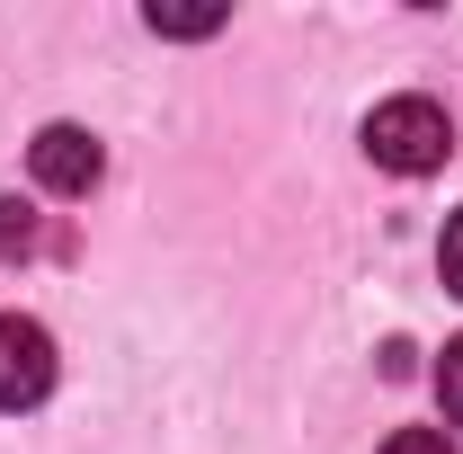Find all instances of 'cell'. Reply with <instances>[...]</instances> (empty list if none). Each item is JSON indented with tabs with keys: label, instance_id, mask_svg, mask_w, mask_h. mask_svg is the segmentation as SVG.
<instances>
[{
	"label": "cell",
	"instance_id": "cell-8",
	"mask_svg": "<svg viewBox=\"0 0 463 454\" xmlns=\"http://www.w3.org/2000/svg\"><path fill=\"white\" fill-rule=\"evenodd\" d=\"M0 250L18 259V250H36V223H27V205H0Z\"/></svg>",
	"mask_w": 463,
	"mask_h": 454
},
{
	"label": "cell",
	"instance_id": "cell-3",
	"mask_svg": "<svg viewBox=\"0 0 463 454\" xmlns=\"http://www.w3.org/2000/svg\"><path fill=\"white\" fill-rule=\"evenodd\" d=\"M27 170H36L45 196H90L99 170H108V152H99V134H90V125H45V134L27 143Z\"/></svg>",
	"mask_w": 463,
	"mask_h": 454
},
{
	"label": "cell",
	"instance_id": "cell-5",
	"mask_svg": "<svg viewBox=\"0 0 463 454\" xmlns=\"http://www.w3.org/2000/svg\"><path fill=\"white\" fill-rule=\"evenodd\" d=\"M437 401H446V419L463 428V339L446 347V356H437Z\"/></svg>",
	"mask_w": 463,
	"mask_h": 454
},
{
	"label": "cell",
	"instance_id": "cell-6",
	"mask_svg": "<svg viewBox=\"0 0 463 454\" xmlns=\"http://www.w3.org/2000/svg\"><path fill=\"white\" fill-rule=\"evenodd\" d=\"M383 454H455V437H446V428H392Z\"/></svg>",
	"mask_w": 463,
	"mask_h": 454
},
{
	"label": "cell",
	"instance_id": "cell-1",
	"mask_svg": "<svg viewBox=\"0 0 463 454\" xmlns=\"http://www.w3.org/2000/svg\"><path fill=\"white\" fill-rule=\"evenodd\" d=\"M446 152H455V125L437 99H383V108L365 116V161L392 178H428L446 170Z\"/></svg>",
	"mask_w": 463,
	"mask_h": 454
},
{
	"label": "cell",
	"instance_id": "cell-7",
	"mask_svg": "<svg viewBox=\"0 0 463 454\" xmlns=\"http://www.w3.org/2000/svg\"><path fill=\"white\" fill-rule=\"evenodd\" d=\"M437 277L463 294V214H446V241H437Z\"/></svg>",
	"mask_w": 463,
	"mask_h": 454
},
{
	"label": "cell",
	"instance_id": "cell-2",
	"mask_svg": "<svg viewBox=\"0 0 463 454\" xmlns=\"http://www.w3.org/2000/svg\"><path fill=\"white\" fill-rule=\"evenodd\" d=\"M45 393H54V330L0 312V410H36Z\"/></svg>",
	"mask_w": 463,
	"mask_h": 454
},
{
	"label": "cell",
	"instance_id": "cell-4",
	"mask_svg": "<svg viewBox=\"0 0 463 454\" xmlns=\"http://www.w3.org/2000/svg\"><path fill=\"white\" fill-rule=\"evenodd\" d=\"M223 18H232V9H214V0H205V9H161V0L143 9V27H152V36H214Z\"/></svg>",
	"mask_w": 463,
	"mask_h": 454
}]
</instances>
